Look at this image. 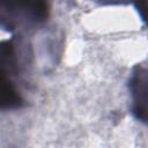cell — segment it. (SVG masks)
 <instances>
[{
    "mask_svg": "<svg viewBox=\"0 0 148 148\" xmlns=\"http://www.w3.org/2000/svg\"><path fill=\"white\" fill-rule=\"evenodd\" d=\"M49 16V5L43 1L5 2L1 5V25L9 30L43 23Z\"/></svg>",
    "mask_w": 148,
    "mask_h": 148,
    "instance_id": "cell-1",
    "label": "cell"
},
{
    "mask_svg": "<svg viewBox=\"0 0 148 148\" xmlns=\"http://www.w3.org/2000/svg\"><path fill=\"white\" fill-rule=\"evenodd\" d=\"M128 90L133 116L148 126V62L133 67L128 80Z\"/></svg>",
    "mask_w": 148,
    "mask_h": 148,
    "instance_id": "cell-2",
    "label": "cell"
},
{
    "mask_svg": "<svg viewBox=\"0 0 148 148\" xmlns=\"http://www.w3.org/2000/svg\"><path fill=\"white\" fill-rule=\"evenodd\" d=\"M136 9L140 14V16L142 17V20L146 22V24L148 25V1H141V2H136Z\"/></svg>",
    "mask_w": 148,
    "mask_h": 148,
    "instance_id": "cell-3",
    "label": "cell"
}]
</instances>
